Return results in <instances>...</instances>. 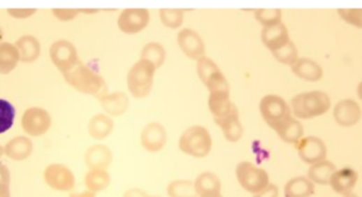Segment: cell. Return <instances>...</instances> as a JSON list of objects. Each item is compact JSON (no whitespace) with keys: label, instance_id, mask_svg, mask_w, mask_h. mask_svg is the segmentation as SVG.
Segmentation results:
<instances>
[{"label":"cell","instance_id":"obj_1","mask_svg":"<svg viewBox=\"0 0 362 197\" xmlns=\"http://www.w3.org/2000/svg\"><path fill=\"white\" fill-rule=\"evenodd\" d=\"M289 105L291 114L296 119L307 120L326 114L331 108V101L324 92L312 90L294 96Z\"/></svg>","mask_w":362,"mask_h":197},{"label":"cell","instance_id":"obj_2","mask_svg":"<svg viewBox=\"0 0 362 197\" xmlns=\"http://www.w3.org/2000/svg\"><path fill=\"white\" fill-rule=\"evenodd\" d=\"M65 81L83 94L100 98L108 94V85L103 77L89 66L78 64L73 71L65 73Z\"/></svg>","mask_w":362,"mask_h":197},{"label":"cell","instance_id":"obj_3","mask_svg":"<svg viewBox=\"0 0 362 197\" xmlns=\"http://www.w3.org/2000/svg\"><path fill=\"white\" fill-rule=\"evenodd\" d=\"M179 147L184 154L194 158H204L212 147V135L202 125L188 127L179 139Z\"/></svg>","mask_w":362,"mask_h":197},{"label":"cell","instance_id":"obj_4","mask_svg":"<svg viewBox=\"0 0 362 197\" xmlns=\"http://www.w3.org/2000/svg\"><path fill=\"white\" fill-rule=\"evenodd\" d=\"M157 68L154 65L139 59L131 67L126 77L129 92L134 98H144L152 92L154 75Z\"/></svg>","mask_w":362,"mask_h":197},{"label":"cell","instance_id":"obj_5","mask_svg":"<svg viewBox=\"0 0 362 197\" xmlns=\"http://www.w3.org/2000/svg\"><path fill=\"white\" fill-rule=\"evenodd\" d=\"M235 173L241 188L251 194L259 192L270 184L268 172L263 168L257 167L252 162H239Z\"/></svg>","mask_w":362,"mask_h":197},{"label":"cell","instance_id":"obj_6","mask_svg":"<svg viewBox=\"0 0 362 197\" xmlns=\"http://www.w3.org/2000/svg\"><path fill=\"white\" fill-rule=\"evenodd\" d=\"M259 112L265 122L272 129L292 116L289 104L285 98L277 94H267L263 96L259 102Z\"/></svg>","mask_w":362,"mask_h":197},{"label":"cell","instance_id":"obj_7","mask_svg":"<svg viewBox=\"0 0 362 197\" xmlns=\"http://www.w3.org/2000/svg\"><path fill=\"white\" fill-rule=\"evenodd\" d=\"M49 55L55 67L65 75L73 71L80 64L78 51L71 42L66 40L57 41L51 45Z\"/></svg>","mask_w":362,"mask_h":197},{"label":"cell","instance_id":"obj_8","mask_svg":"<svg viewBox=\"0 0 362 197\" xmlns=\"http://www.w3.org/2000/svg\"><path fill=\"white\" fill-rule=\"evenodd\" d=\"M50 115L44 108H30L24 110L22 117V127L27 135L31 137H41L46 134L50 129Z\"/></svg>","mask_w":362,"mask_h":197},{"label":"cell","instance_id":"obj_9","mask_svg":"<svg viewBox=\"0 0 362 197\" xmlns=\"http://www.w3.org/2000/svg\"><path fill=\"white\" fill-rule=\"evenodd\" d=\"M45 182L55 191L68 192L75 186L73 171L62 163L49 164L44 171Z\"/></svg>","mask_w":362,"mask_h":197},{"label":"cell","instance_id":"obj_10","mask_svg":"<svg viewBox=\"0 0 362 197\" xmlns=\"http://www.w3.org/2000/svg\"><path fill=\"white\" fill-rule=\"evenodd\" d=\"M298 157L303 162L307 164H314L322 161L327 156V147L322 139L318 137H303L296 143Z\"/></svg>","mask_w":362,"mask_h":197},{"label":"cell","instance_id":"obj_11","mask_svg":"<svg viewBox=\"0 0 362 197\" xmlns=\"http://www.w3.org/2000/svg\"><path fill=\"white\" fill-rule=\"evenodd\" d=\"M150 22V13L146 9H126L118 17V28L126 34L142 32Z\"/></svg>","mask_w":362,"mask_h":197},{"label":"cell","instance_id":"obj_12","mask_svg":"<svg viewBox=\"0 0 362 197\" xmlns=\"http://www.w3.org/2000/svg\"><path fill=\"white\" fill-rule=\"evenodd\" d=\"M178 45L182 52L190 59H198L205 57V44L201 36L190 28H184L178 33Z\"/></svg>","mask_w":362,"mask_h":197},{"label":"cell","instance_id":"obj_13","mask_svg":"<svg viewBox=\"0 0 362 197\" xmlns=\"http://www.w3.org/2000/svg\"><path fill=\"white\" fill-rule=\"evenodd\" d=\"M168 134L165 126L159 122H150L143 129L140 143L149 153H157L165 147Z\"/></svg>","mask_w":362,"mask_h":197},{"label":"cell","instance_id":"obj_14","mask_svg":"<svg viewBox=\"0 0 362 197\" xmlns=\"http://www.w3.org/2000/svg\"><path fill=\"white\" fill-rule=\"evenodd\" d=\"M333 116L337 124L343 127H351L361 120V108L353 98H345L335 105Z\"/></svg>","mask_w":362,"mask_h":197},{"label":"cell","instance_id":"obj_15","mask_svg":"<svg viewBox=\"0 0 362 197\" xmlns=\"http://www.w3.org/2000/svg\"><path fill=\"white\" fill-rule=\"evenodd\" d=\"M215 122L224 133V138L230 143H238L245 134V129L241 124L238 108L236 106L233 108L230 114L226 115L224 118L216 119Z\"/></svg>","mask_w":362,"mask_h":197},{"label":"cell","instance_id":"obj_16","mask_svg":"<svg viewBox=\"0 0 362 197\" xmlns=\"http://www.w3.org/2000/svg\"><path fill=\"white\" fill-rule=\"evenodd\" d=\"M261 42L271 52L285 46L290 41L289 31L283 22L263 28L261 34Z\"/></svg>","mask_w":362,"mask_h":197},{"label":"cell","instance_id":"obj_17","mask_svg":"<svg viewBox=\"0 0 362 197\" xmlns=\"http://www.w3.org/2000/svg\"><path fill=\"white\" fill-rule=\"evenodd\" d=\"M357 182V172L352 168H342L333 172L328 184L335 192L343 196L353 192Z\"/></svg>","mask_w":362,"mask_h":197},{"label":"cell","instance_id":"obj_18","mask_svg":"<svg viewBox=\"0 0 362 197\" xmlns=\"http://www.w3.org/2000/svg\"><path fill=\"white\" fill-rule=\"evenodd\" d=\"M291 71L304 81L318 82L323 78V68L320 64L308 57H298L291 66Z\"/></svg>","mask_w":362,"mask_h":197},{"label":"cell","instance_id":"obj_19","mask_svg":"<svg viewBox=\"0 0 362 197\" xmlns=\"http://www.w3.org/2000/svg\"><path fill=\"white\" fill-rule=\"evenodd\" d=\"M99 101L104 112L112 117L122 116L130 105V100L124 92H108L99 98Z\"/></svg>","mask_w":362,"mask_h":197},{"label":"cell","instance_id":"obj_20","mask_svg":"<svg viewBox=\"0 0 362 197\" xmlns=\"http://www.w3.org/2000/svg\"><path fill=\"white\" fill-rule=\"evenodd\" d=\"M85 160L89 170H106L113 161V153L106 145H92L85 153Z\"/></svg>","mask_w":362,"mask_h":197},{"label":"cell","instance_id":"obj_21","mask_svg":"<svg viewBox=\"0 0 362 197\" xmlns=\"http://www.w3.org/2000/svg\"><path fill=\"white\" fill-rule=\"evenodd\" d=\"M34 152V143L24 136L11 139L3 147V153L15 161L28 159Z\"/></svg>","mask_w":362,"mask_h":197},{"label":"cell","instance_id":"obj_22","mask_svg":"<svg viewBox=\"0 0 362 197\" xmlns=\"http://www.w3.org/2000/svg\"><path fill=\"white\" fill-rule=\"evenodd\" d=\"M274 131L277 133L282 140L287 143H291V145H296L298 141H300L304 137V126L294 116H290L289 118L286 119L281 124L277 125Z\"/></svg>","mask_w":362,"mask_h":197},{"label":"cell","instance_id":"obj_23","mask_svg":"<svg viewBox=\"0 0 362 197\" xmlns=\"http://www.w3.org/2000/svg\"><path fill=\"white\" fill-rule=\"evenodd\" d=\"M208 110L212 112L214 120L224 118L235 108L230 98V92H212L208 96Z\"/></svg>","mask_w":362,"mask_h":197},{"label":"cell","instance_id":"obj_24","mask_svg":"<svg viewBox=\"0 0 362 197\" xmlns=\"http://www.w3.org/2000/svg\"><path fill=\"white\" fill-rule=\"evenodd\" d=\"M20 53V61L24 63H34L41 54V44L38 38L32 36H24L15 43Z\"/></svg>","mask_w":362,"mask_h":197},{"label":"cell","instance_id":"obj_25","mask_svg":"<svg viewBox=\"0 0 362 197\" xmlns=\"http://www.w3.org/2000/svg\"><path fill=\"white\" fill-rule=\"evenodd\" d=\"M337 168L335 164L328 160L316 162L310 164L308 169L307 177L312 184H320V186H327L331 180L333 172L336 171Z\"/></svg>","mask_w":362,"mask_h":197},{"label":"cell","instance_id":"obj_26","mask_svg":"<svg viewBox=\"0 0 362 197\" xmlns=\"http://www.w3.org/2000/svg\"><path fill=\"white\" fill-rule=\"evenodd\" d=\"M316 187L308 177L296 176L286 182L284 187L285 197H310L314 193Z\"/></svg>","mask_w":362,"mask_h":197},{"label":"cell","instance_id":"obj_27","mask_svg":"<svg viewBox=\"0 0 362 197\" xmlns=\"http://www.w3.org/2000/svg\"><path fill=\"white\" fill-rule=\"evenodd\" d=\"M114 122L108 115L98 114L89 121V135L96 140H103L113 131Z\"/></svg>","mask_w":362,"mask_h":197},{"label":"cell","instance_id":"obj_28","mask_svg":"<svg viewBox=\"0 0 362 197\" xmlns=\"http://www.w3.org/2000/svg\"><path fill=\"white\" fill-rule=\"evenodd\" d=\"M194 184L198 197L220 193L222 187L220 178L212 172H203L200 174L194 180Z\"/></svg>","mask_w":362,"mask_h":197},{"label":"cell","instance_id":"obj_29","mask_svg":"<svg viewBox=\"0 0 362 197\" xmlns=\"http://www.w3.org/2000/svg\"><path fill=\"white\" fill-rule=\"evenodd\" d=\"M20 61V53L15 45L0 43V73L1 75L12 73Z\"/></svg>","mask_w":362,"mask_h":197},{"label":"cell","instance_id":"obj_30","mask_svg":"<svg viewBox=\"0 0 362 197\" xmlns=\"http://www.w3.org/2000/svg\"><path fill=\"white\" fill-rule=\"evenodd\" d=\"M110 184V175L106 170H89L85 175V187L93 193L101 192Z\"/></svg>","mask_w":362,"mask_h":197},{"label":"cell","instance_id":"obj_31","mask_svg":"<svg viewBox=\"0 0 362 197\" xmlns=\"http://www.w3.org/2000/svg\"><path fill=\"white\" fill-rule=\"evenodd\" d=\"M166 57H167V53H166L163 45L157 42H151L145 45L144 48L142 49V52H140V59H144V61L152 64L157 69L161 68V66L164 65Z\"/></svg>","mask_w":362,"mask_h":197},{"label":"cell","instance_id":"obj_32","mask_svg":"<svg viewBox=\"0 0 362 197\" xmlns=\"http://www.w3.org/2000/svg\"><path fill=\"white\" fill-rule=\"evenodd\" d=\"M166 191L169 197H198L194 182L189 180H173Z\"/></svg>","mask_w":362,"mask_h":197},{"label":"cell","instance_id":"obj_33","mask_svg":"<svg viewBox=\"0 0 362 197\" xmlns=\"http://www.w3.org/2000/svg\"><path fill=\"white\" fill-rule=\"evenodd\" d=\"M15 108L11 102L0 98V134H5L13 126Z\"/></svg>","mask_w":362,"mask_h":197},{"label":"cell","instance_id":"obj_34","mask_svg":"<svg viewBox=\"0 0 362 197\" xmlns=\"http://www.w3.org/2000/svg\"><path fill=\"white\" fill-rule=\"evenodd\" d=\"M272 54H273L274 59L276 61H280L283 65L290 66V67L298 59V48H296V44L291 40L285 46L282 47L278 50L273 51Z\"/></svg>","mask_w":362,"mask_h":197},{"label":"cell","instance_id":"obj_35","mask_svg":"<svg viewBox=\"0 0 362 197\" xmlns=\"http://www.w3.org/2000/svg\"><path fill=\"white\" fill-rule=\"evenodd\" d=\"M159 18L166 28L178 29L183 24L184 11L180 9H161Z\"/></svg>","mask_w":362,"mask_h":197},{"label":"cell","instance_id":"obj_36","mask_svg":"<svg viewBox=\"0 0 362 197\" xmlns=\"http://www.w3.org/2000/svg\"><path fill=\"white\" fill-rule=\"evenodd\" d=\"M204 85L208 88V92H230V84L226 80V75L221 71H215L204 82Z\"/></svg>","mask_w":362,"mask_h":197},{"label":"cell","instance_id":"obj_37","mask_svg":"<svg viewBox=\"0 0 362 197\" xmlns=\"http://www.w3.org/2000/svg\"><path fill=\"white\" fill-rule=\"evenodd\" d=\"M283 13L278 9H259L255 11V18L263 27L274 26L282 22Z\"/></svg>","mask_w":362,"mask_h":197},{"label":"cell","instance_id":"obj_38","mask_svg":"<svg viewBox=\"0 0 362 197\" xmlns=\"http://www.w3.org/2000/svg\"><path fill=\"white\" fill-rule=\"evenodd\" d=\"M220 71L218 65L212 61V59L208 57H201L197 61V73L199 79L201 80L202 83L208 80L212 73L215 71Z\"/></svg>","mask_w":362,"mask_h":197},{"label":"cell","instance_id":"obj_39","mask_svg":"<svg viewBox=\"0 0 362 197\" xmlns=\"http://www.w3.org/2000/svg\"><path fill=\"white\" fill-rule=\"evenodd\" d=\"M338 13L345 22L361 28V10H338Z\"/></svg>","mask_w":362,"mask_h":197},{"label":"cell","instance_id":"obj_40","mask_svg":"<svg viewBox=\"0 0 362 197\" xmlns=\"http://www.w3.org/2000/svg\"><path fill=\"white\" fill-rule=\"evenodd\" d=\"M11 174L5 164L0 163V193H10Z\"/></svg>","mask_w":362,"mask_h":197},{"label":"cell","instance_id":"obj_41","mask_svg":"<svg viewBox=\"0 0 362 197\" xmlns=\"http://www.w3.org/2000/svg\"><path fill=\"white\" fill-rule=\"evenodd\" d=\"M52 13L59 20L68 22V20H73L80 13V11L79 10L55 9L52 10Z\"/></svg>","mask_w":362,"mask_h":197},{"label":"cell","instance_id":"obj_42","mask_svg":"<svg viewBox=\"0 0 362 197\" xmlns=\"http://www.w3.org/2000/svg\"><path fill=\"white\" fill-rule=\"evenodd\" d=\"M280 196V190L278 187L273 184H269L265 189L259 191V192L253 194V197H278Z\"/></svg>","mask_w":362,"mask_h":197},{"label":"cell","instance_id":"obj_43","mask_svg":"<svg viewBox=\"0 0 362 197\" xmlns=\"http://www.w3.org/2000/svg\"><path fill=\"white\" fill-rule=\"evenodd\" d=\"M36 10L34 9H11L8 10V13L12 17L17 18V20H24V18L30 17V16L36 14Z\"/></svg>","mask_w":362,"mask_h":197},{"label":"cell","instance_id":"obj_44","mask_svg":"<svg viewBox=\"0 0 362 197\" xmlns=\"http://www.w3.org/2000/svg\"><path fill=\"white\" fill-rule=\"evenodd\" d=\"M148 195L144 192V191L140 190V189H130V190L126 191L124 193V197H147Z\"/></svg>","mask_w":362,"mask_h":197},{"label":"cell","instance_id":"obj_45","mask_svg":"<svg viewBox=\"0 0 362 197\" xmlns=\"http://www.w3.org/2000/svg\"><path fill=\"white\" fill-rule=\"evenodd\" d=\"M71 197H96V193L91 192V191H82V192L73 193Z\"/></svg>","mask_w":362,"mask_h":197},{"label":"cell","instance_id":"obj_46","mask_svg":"<svg viewBox=\"0 0 362 197\" xmlns=\"http://www.w3.org/2000/svg\"><path fill=\"white\" fill-rule=\"evenodd\" d=\"M200 197H224L222 196V194L220 193H214V194H208V195H203V196Z\"/></svg>","mask_w":362,"mask_h":197},{"label":"cell","instance_id":"obj_47","mask_svg":"<svg viewBox=\"0 0 362 197\" xmlns=\"http://www.w3.org/2000/svg\"><path fill=\"white\" fill-rule=\"evenodd\" d=\"M343 197H358V195L355 194V193L351 192L349 193V194L343 195Z\"/></svg>","mask_w":362,"mask_h":197},{"label":"cell","instance_id":"obj_48","mask_svg":"<svg viewBox=\"0 0 362 197\" xmlns=\"http://www.w3.org/2000/svg\"><path fill=\"white\" fill-rule=\"evenodd\" d=\"M3 154H5L3 153V147L0 145V158H1V156H3Z\"/></svg>","mask_w":362,"mask_h":197},{"label":"cell","instance_id":"obj_49","mask_svg":"<svg viewBox=\"0 0 362 197\" xmlns=\"http://www.w3.org/2000/svg\"><path fill=\"white\" fill-rule=\"evenodd\" d=\"M1 40H3V31L0 29V42H1Z\"/></svg>","mask_w":362,"mask_h":197},{"label":"cell","instance_id":"obj_50","mask_svg":"<svg viewBox=\"0 0 362 197\" xmlns=\"http://www.w3.org/2000/svg\"><path fill=\"white\" fill-rule=\"evenodd\" d=\"M147 197H161V196H149V195H148V196H147Z\"/></svg>","mask_w":362,"mask_h":197}]
</instances>
